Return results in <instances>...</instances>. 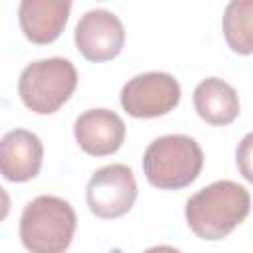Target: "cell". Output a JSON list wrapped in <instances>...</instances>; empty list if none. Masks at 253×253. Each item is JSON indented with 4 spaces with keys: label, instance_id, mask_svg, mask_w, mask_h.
<instances>
[{
    "label": "cell",
    "instance_id": "6da1fadb",
    "mask_svg": "<svg viewBox=\"0 0 253 253\" xmlns=\"http://www.w3.org/2000/svg\"><path fill=\"white\" fill-rule=\"evenodd\" d=\"M249 192L231 180H217L186 202V221L190 229L208 241L227 237L249 213Z\"/></svg>",
    "mask_w": 253,
    "mask_h": 253
},
{
    "label": "cell",
    "instance_id": "7a4b0ae2",
    "mask_svg": "<svg viewBox=\"0 0 253 253\" xmlns=\"http://www.w3.org/2000/svg\"><path fill=\"white\" fill-rule=\"evenodd\" d=\"M75 225L77 217L69 202L57 196H38L22 211L20 239L30 253H65Z\"/></svg>",
    "mask_w": 253,
    "mask_h": 253
},
{
    "label": "cell",
    "instance_id": "3957f363",
    "mask_svg": "<svg viewBox=\"0 0 253 253\" xmlns=\"http://www.w3.org/2000/svg\"><path fill=\"white\" fill-rule=\"evenodd\" d=\"M204 166L200 144L186 134H166L152 140L142 156L146 180L160 190L190 186Z\"/></svg>",
    "mask_w": 253,
    "mask_h": 253
},
{
    "label": "cell",
    "instance_id": "277c9868",
    "mask_svg": "<svg viewBox=\"0 0 253 253\" xmlns=\"http://www.w3.org/2000/svg\"><path fill=\"white\" fill-rule=\"evenodd\" d=\"M75 87L77 71L73 63L63 57L32 61L24 67L18 81L22 103L38 115L55 113L73 95Z\"/></svg>",
    "mask_w": 253,
    "mask_h": 253
},
{
    "label": "cell",
    "instance_id": "5b68a950",
    "mask_svg": "<svg viewBox=\"0 0 253 253\" xmlns=\"http://www.w3.org/2000/svg\"><path fill=\"white\" fill-rule=\"evenodd\" d=\"M180 103V83L164 71L134 75L121 89V105L134 119H154Z\"/></svg>",
    "mask_w": 253,
    "mask_h": 253
},
{
    "label": "cell",
    "instance_id": "8992f818",
    "mask_svg": "<svg viewBox=\"0 0 253 253\" xmlns=\"http://www.w3.org/2000/svg\"><path fill=\"white\" fill-rule=\"evenodd\" d=\"M136 180L126 164H109L99 168L87 184V206L103 219L125 215L136 200Z\"/></svg>",
    "mask_w": 253,
    "mask_h": 253
},
{
    "label": "cell",
    "instance_id": "52a82bcc",
    "mask_svg": "<svg viewBox=\"0 0 253 253\" xmlns=\"http://www.w3.org/2000/svg\"><path fill=\"white\" fill-rule=\"evenodd\" d=\"M75 45L89 61H109L125 45L123 22L109 10H89L75 26Z\"/></svg>",
    "mask_w": 253,
    "mask_h": 253
},
{
    "label": "cell",
    "instance_id": "ba28073f",
    "mask_svg": "<svg viewBox=\"0 0 253 253\" xmlns=\"http://www.w3.org/2000/svg\"><path fill=\"white\" fill-rule=\"evenodd\" d=\"M73 132L79 148L91 156L113 154L125 142V123L109 109L85 111L77 117Z\"/></svg>",
    "mask_w": 253,
    "mask_h": 253
},
{
    "label": "cell",
    "instance_id": "9c48e42d",
    "mask_svg": "<svg viewBox=\"0 0 253 253\" xmlns=\"http://www.w3.org/2000/svg\"><path fill=\"white\" fill-rule=\"evenodd\" d=\"M43 144L38 134L16 128L0 140V170L8 182H28L40 174Z\"/></svg>",
    "mask_w": 253,
    "mask_h": 253
},
{
    "label": "cell",
    "instance_id": "30bf717a",
    "mask_svg": "<svg viewBox=\"0 0 253 253\" xmlns=\"http://www.w3.org/2000/svg\"><path fill=\"white\" fill-rule=\"evenodd\" d=\"M69 10L67 0H24L18 8L20 28L32 43H51L63 32Z\"/></svg>",
    "mask_w": 253,
    "mask_h": 253
},
{
    "label": "cell",
    "instance_id": "8fae6325",
    "mask_svg": "<svg viewBox=\"0 0 253 253\" xmlns=\"http://www.w3.org/2000/svg\"><path fill=\"white\" fill-rule=\"evenodd\" d=\"M194 107L200 119L213 126L229 125L239 115V97L235 89L219 77H208L194 89Z\"/></svg>",
    "mask_w": 253,
    "mask_h": 253
},
{
    "label": "cell",
    "instance_id": "7c38bea8",
    "mask_svg": "<svg viewBox=\"0 0 253 253\" xmlns=\"http://www.w3.org/2000/svg\"><path fill=\"white\" fill-rule=\"evenodd\" d=\"M223 36L235 53H253V0H231L225 6Z\"/></svg>",
    "mask_w": 253,
    "mask_h": 253
},
{
    "label": "cell",
    "instance_id": "4fadbf2b",
    "mask_svg": "<svg viewBox=\"0 0 253 253\" xmlns=\"http://www.w3.org/2000/svg\"><path fill=\"white\" fill-rule=\"evenodd\" d=\"M235 162L239 168V174L253 184V132L245 134L235 150Z\"/></svg>",
    "mask_w": 253,
    "mask_h": 253
},
{
    "label": "cell",
    "instance_id": "5bb4252c",
    "mask_svg": "<svg viewBox=\"0 0 253 253\" xmlns=\"http://www.w3.org/2000/svg\"><path fill=\"white\" fill-rule=\"evenodd\" d=\"M144 253H182V251L176 247H170V245H154V247L146 249Z\"/></svg>",
    "mask_w": 253,
    "mask_h": 253
}]
</instances>
